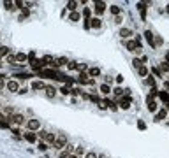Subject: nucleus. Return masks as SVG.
<instances>
[{
	"mask_svg": "<svg viewBox=\"0 0 169 158\" xmlns=\"http://www.w3.org/2000/svg\"><path fill=\"white\" fill-rule=\"evenodd\" d=\"M53 146H55V149H62V147H65V146H67V137L63 135V134H60V135L55 139Z\"/></svg>",
	"mask_w": 169,
	"mask_h": 158,
	"instance_id": "f257e3e1",
	"label": "nucleus"
},
{
	"mask_svg": "<svg viewBox=\"0 0 169 158\" xmlns=\"http://www.w3.org/2000/svg\"><path fill=\"white\" fill-rule=\"evenodd\" d=\"M27 128H28L30 132H35V130L41 128V121L39 119H28L27 121Z\"/></svg>",
	"mask_w": 169,
	"mask_h": 158,
	"instance_id": "f03ea898",
	"label": "nucleus"
},
{
	"mask_svg": "<svg viewBox=\"0 0 169 158\" xmlns=\"http://www.w3.org/2000/svg\"><path fill=\"white\" fill-rule=\"evenodd\" d=\"M11 123H14V125H23L25 123V116L23 114H12L11 118H7Z\"/></svg>",
	"mask_w": 169,
	"mask_h": 158,
	"instance_id": "7ed1b4c3",
	"label": "nucleus"
},
{
	"mask_svg": "<svg viewBox=\"0 0 169 158\" xmlns=\"http://www.w3.org/2000/svg\"><path fill=\"white\" fill-rule=\"evenodd\" d=\"M39 76L42 77H50V79H57V72L53 70V69H42L39 72Z\"/></svg>",
	"mask_w": 169,
	"mask_h": 158,
	"instance_id": "20e7f679",
	"label": "nucleus"
},
{
	"mask_svg": "<svg viewBox=\"0 0 169 158\" xmlns=\"http://www.w3.org/2000/svg\"><path fill=\"white\" fill-rule=\"evenodd\" d=\"M39 135L42 137L46 142H51V144H53V142H55V139H57V137H55V134H51V132H46V130H42Z\"/></svg>",
	"mask_w": 169,
	"mask_h": 158,
	"instance_id": "39448f33",
	"label": "nucleus"
},
{
	"mask_svg": "<svg viewBox=\"0 0 169 158\" xmlns=\"http://www.w3.org/2000/svg\"><path fill=\"white\" fill-rule=\"evenodd\" d=\"M93 5H95V12H97V14H102V12L106 11V4H104L102 0H95Z\"/></svg>",
	"mask_w": 169,
	"mask_h": 158,
	"instance_id": "423d86ee",
	"label": "nucleus"
},
{
	"mask_svg": "<svg viewBox=\"0 0 169 158\" xmlns=\"http://www.w3.org/2000/svg\"><path fill=\"white\" fill-rule=\"evenodd\" d=\"M5 88H7L9 91H18V90H20V84L16 83L14 79H11V81H7V83H5Z\"/></svg>",
	"mask_w": 169,
	"mask_h": 158,
	"instance_id": "0eeeda50",
	"label": "nucleus"
},
{
	"mask_svg": "<svg viewBox=\"0 0 169 158\" xmlns=\"http://www.w3.org/2000/svg\"><path fill=\"white\" fill-rule=\"evenodd\" d=\"M30 65H32V69H34V70H42V69H44V63H42V60H32V62H30Z\"/></svg>",
	"mask_w": 169,
	"mask_h": 158,
	"instance_id": "6e6552de",
	"label": "nucleus"
},
{
	"mask_svg": "<svg viewBox=\"0 0 169 158\" xmlns=\"http://www.w3.org/2000/svg\"><path fill=\"white\" fill-rule=\"evenodd\" d=\"M130 102H132V98L127 95V97H123V98L120 100V107H122V109H129V107H130Z\"/></svg>",
	"mask_w": 169,
	"mask_h": 158,
	"instance_id": "1a4fd4ad",
	"label": "nucleus"
},
{
	"mask_svg": "<svg viewBox=\"0 0 169 158\" xmlns=\"http://www.w3.org/2000/svg\"><path fill=\"white\" fill-rule=\"evenodd\" d=\"M145 37H146V41H148V44L151 46V48H155V39H153V33L150 30H146L145 32Z\"/></svg>",
	"mask_w": 169,
	"mask_h": 158,
	"instance_id": "9d476101",
	"label": "nucleus"
},
{
	"mask_svg": "<svg viewBox=\"0 0 169 158\" xmlns=\"http://www.w3.org/2000/svg\"><path fill=\"white\" fill-rule=\"evenodd\" d=\"M138 9H139V12H141V18L145 20V18H146V4H145V2H139V4H138Z\"/></svg>",
	"mask_w": 169,
	"mask_h": 158,
	"instance_id": "9b49d317",
	"label": "nucleus"
},
{
	"mask_svg": "<svg viewBox=\"0 0 169 158\" xmlns=\"http://www.w3.org/2000/svg\"><path fill=\"white\" fill-rule=\"evenodd\" d=\"M100 25H102V21L99 18H90V26L92 28H100Z\"/></svg>",
	"mask_w": 169,
	"mask_h": 158,
	"instance_id": "f8f14e48",
	"label": "nucleus"
},
{
	"mask_svg": "<svg viewBox=\"0 0 169 158\" xmlns=\"http://www.w3.org/2000/svg\"><path fill=\"white\" fill-rule=\"evenodd\" d=\"M42 63H44V65H51V67H55V60H53V56H50V54L42 56Z\"/></svg>",
	"mask_w": 169,
	"mask_h": 158,
	"instance_id": "ddd939ff",
	"label": "nucleus"
},
{
	"mask_svg": "<svg viewBox=\"0 0 169 158\" xmlns=\"http://www.w3.org/2000/svg\"><path fill=\"white\" fill-rule=\"evenodd\" d=\"M166 116H167V109H162V111H159V113L155 114V121H162Z\"/></svg>",
	"mask_w": 169,
	"mask_h": 158,
	"instance_id": "4468645a",
	"label": "nucleus"
},
{
	"mask_svg": "<svg viewBox=\"0 0 169 158\" xmlns=\"http://www.w3.org/2000/svg\"><path fill=\"white\" fill-rule=\"evenodd\" d=\"M130 35H132L130 28H122V30H120V37H122V39H129Z\"/></svg>",
	"mask_w": 169,
	"mask_h": 158,
	"instance_id": "2eb2a0df",
	"label": "nucleus"
},
{
	"mask_svg": "<svg viewBox=\"0 0 169 158\" xmlns=\"http://www.w3.org/2000/svg\"><path fill=\"white\" fill-rule=\"evenodd\" d=\"M88 74L92 76V77H99V76H100V69H99V67H92V69L88 70Z\"/></svg>",
	"mask_w": 169,
	"mask_h": 158,
	"instance_id": "dca6fc26",
	"label": "nucleus"
},
{
	"mask_svg": "<svg viewBox=\"0 0 169 158\" xmlns=\"http://www.w3.org/2000/svg\"><path fill=\"white\" fill-rule=\"evenodd\" d=\"M25 139H27V142H35V141H37V135H35L34 132H28V134H25Z\"/></svg>",
	"mask_w": 169,
	"mask_h": 158,
	"instance_id": "f3484780",
	"label": "nucleus"
},
{
	"mask_svg": "<svg viewBox=\"0 0 169 158\" xmlns=\"http://www.w3.org/2000/svg\"><path fill=\"white\" fill-rule=\"evenodd\" d=\"M78 83H81V84H88V76L85 72H81L80 74V77H78Z\"/></svg>",
	"mask_w": 169,
	"mask_h": 158,
	"instance_id": "a211bd4d",
	"label": "nucleus"
},
{
	"mask_svg": "<svg viewBox=\"0 0 169 158\" xmlns=\"http://www.w3.org/2000/svg\"><path fill=\"white\" fill-rule=\"evenodd\" d=\"M32 88H34V90H44L46 86H44L42 81H34V83H32Z\"/></svg>",
	"mask_w": 169,
	"mask_h": 158,
	"instance_id": "6ab92c4d",
	"label": "nucleus"
},
{
	"mask_svg": "<svg viewBox=\"0 0 169 158\" xmlns=\"http://www.w3.org/2000/svg\"><path fill=\"white\" fill-rule=\"evenodd\" d=\"M44 90H46V95H48L50 98H53V97H55V93H57V90H55L53 86H46Z\"/></svg>",
	"mask_w": 169,
	"mask_h": 158,
	"instance_id": "aec40b11",
	"label": "nucleus"
},
{
	"mask_svg": "<svg viewBox=\"0 0 169 158\" xmlns=\"http://www.w3.org/2000/svg\"><path fill=\"white\" fill-rule=\"evenodd\" d=\"M80 18H81V14L80 12H76V11L69 14V21H80Z\"/></svg>",
	"mask_w": 169,
	"mask_h": 158,
	"instance_id": "412c9836",
	"label": "nucleus"
},
{
	"mask_svg": "<svg viewBox=\"0 0 169 158\" xmlns=\"http://www.w3.org/2000/svg\"><path fill=\"white\" fill-rule=\"evenodd\" d=\"M69 63V60L65 58V56H62V58H58L57 62H55V67H60V65H67Z\"/></svg>",
	"mask_w": 169,
	"mask_h": 158,
	"instance_id": "4be33fe9",
	"label": "nucleus"
},
{
	"mask_svg": "<svg viewBox=\"0 0 169 158\" xmlns=\"http://www.w3.org/2000/svg\"><path fill=\"white\" fill-rule=\"evenodd\" d=\"M85 153H86V149H85L83 146H78L76 149H74V155H76V156H81V155H85Z\"/></svg>",
	"mask_w": 169,
	"mask_h": 158,
	"instance_id": "5701e85b",
	"label": "nucleus"
},
{
	"mask_svg": "<svg viewBox=\"0 0 169 158\" xmlns=\"http://www.w3.org/2000/svg\"><path fill=\"white\" fill-rule=\"evenodd\" d=\"M7 54H11V49L7 46H0V56H7Z\"/></svg>",
	"mask_w": 169,
	"mask_h": 158,
	"instance_id": "b1692460",
	"label": "nucleus"
},
{
	"mask_svg": "<svg viewBox=\"0 0 169 158\" xmlns=\"http://www.w3.org/2000/svg\"><path fill=\"white\" fill-rule=\"evenodd\" d=\"M127 49H129V51H138L136 42H134V41H127Z\"/></svg>",
	"mask_w": 169,
	"mask_h": 158,
	"instance_id": "393cba45",
	"label": "nucleus"
},
{
	"mask_svg": "<svg viewBox=\"0 0 169 158\" xmlns=\"http://www.w3.org/2000/svg\"><path fill=\"white\" fill-rule=\"evenodd\" d=\"M138 72H139V76H141V77H146V76H148V69H146L145 65H141L139 69H138Z\"/></svg>",
	"mask_w": 169,
	"mask_h": 158,
	"instance_id": "a878e982",
	"label": "nucleus"
},
{
	"mask_svg": "<svg viewBox=\"0 0 169 158\" xmlns=\"http://www.w3.org/2000/svg\"><path fill=\"white\" fill-rule=\"evenodd\" d=\"M14 60H16V62H27V54H25V53H18V54L14 56Z\"/></svg>",
	"mask_w": 169,
	"mask_h": 158,
	"instance_id": "bb28decb",
	"label": "nucleus"
},
{
	"mask_svg": "<svg viewBox=\"0 0 169 158\" xmlns=\"http://www.w3.org/2000/svg\"><path fill=\"white\" fill-rule=\"evenodd\" d=\"M76 7H78V2H74V0H72V2H67V9H69L70 12H74Z\"/></svg>",
	"mask_w": 169,
	"mask_h": 158,
	"instance_id": "cd10ccee",
	"label": "nucleus"
},
{
	"mask_svg": "<svg viewBox=\"0 0 169 158\" xmlns=\"http://www.w3.org/2000/svg\"><path fill=\"white\" fill-rule=\"evenodd\" d=\"M100 91H102V93H104V95H108V93H109V91H111L109 84H106V83H104V84H100Z\"/></svg>",
	"mask_w": 169,
	"mask_h": 158,
	"instance_id": "c85d7f7f",
	"label": "nucleus"
},
{
	"mask_svg": "<svg viewBox=\"0 0 169 158\" xmlns=\"http://www.w3.org/2000/svg\"><path fill=\"white\" fill-rule=\"evenodd\" d=\"M159 95H160V98H162L166 104H169V93H166V91H159Z\"/></svg>",
	"mask_w": 169,
	"mask_h": 158,
	"instance_id": "c756f323",
	"label": "nucleus"
},
{
	"mask_svg": "<svg viewBox=\"0 0 169 158\" xmlns=\"http://www.w3.org/2000/svg\"><path fill=\"white\" fill-rule=\"evenodd\" d=\"M111 12H113V14H120V12H122V9H120L118 5H111Z\"/></svg>",
	"mask_w": 169,
	"mask_h": 158,
	"instance_id": "7c9ffc66",
	"label": "nucleus"
},
{
	"mask_svg": "<svg viewBox=\"0 0 169 158\" xmlns=\"http://www.w3.org/2000/svg\"><path fill=\"white\" fill-rule=\"evenodd\" d=\"M37 147H39L41 151H48V144H46V142H39V144H37Z\"/></svg>",
	"mask_w": 169,
	"mask_h": 158,
	"instance_id": "2f4dec72",
	"label": "nucleus"
},
{
	"mask_svg": "<svg viewBox=\"0 0 169 158\" xmlns=\"http://www.w3.org/2000/svg\"><path fill=\"white\" fill-rule=\"evenodd\" d=\"M113 93L116 95V97H122V95H123V90L118 86V88H115V90H113Z\"/></svg>",
	"mask_w": 169,
	"mask_h": 158,
	"instance_id": "473e14b6",
	"label": "nucleus"
},
{
	"mask_svg": "<svg viewBox=\"0 0 169 158\" xmlns=\"http://www.w3.org/2000/svg\"><path fill=\"white\" fill-rule=\"evenodd\" d=\"M148 111H150V113H155V111H157V104H155V102H151V104L148 105Z\"/></svg>",
	"mask_w": 169,
	"mask_h": 158,
	"instance_id": "72a5a7b5",
	"label": "nucleus"
},
{
	"mask_svg": "<svg viewBox=\"0 0 169 158\" xmlns=\"http://www.w3.org/2000/svg\"><path fill=\"white\" fill-rule=\"evenodd\" d=\"M65 151H67V153H74V146H72V144H69V142H67V146H65Z\"/></svg>",
	"mask_w": 169,
	"mask_h": 158,
	"instance_id": "f704fd0d",
	"label": "nucleus"
},
{
	"mask_svg": "<svg viewBox=\"0 0 169 158\" xmlns=\"http://www.w3.org/2000/svg\"><path fill=\"white\" fill-rule=\"evenodd\" d=\"M85 158H97V153H93V151H88V153H85Z\"/></svg>",
	"mask_w": 169,
	"mask_h": 158,
	"instance_id": "c9c22d12",
	"label": "nucleus"
},
{
	"mask_svg": "<svg viewBox=\"0 0 169 158\" xmlns=\"http://www.w3.org/2000/svg\"><path fill=\"white\" fill-rule=\"evenodd\" d=\"M4 5H5V9H16V7H14V2H5V4H4Z\"/></svg>",
	"mask_w": 169,
	"mask_h": 158,
	"instance_id": "e433bc0d",
	"label": "nucleus"
},
{
	"mask_svg": "<svg viewBox=\"0 0 169 158\" xmlns=\"http://www.w3.org/2000/svg\"><path fill=\"white\" fill-rule=\"evenodd\" d=\"M132 63H134V67H136V69H139L141 65H143V63L139 62V58H134V60H132Z\"/></svg>",
	"mask_w": 169,
	"mask_h": 158,
	"instance_id": "4c0bfd02",
	"label": "nucleus"
},
{
	"mask_svg": "<svg viewBox=\"0 0 169 158\" xmlns=\"http://www.w3.org/2000/svg\"><path fill=\"white\" fill-rule=\"evenodd\" d=\"M16 77H21V79H28V77H32V74H16Z\"/></svg>",
	"mask_w": 169,
	"mask_h": 158,
	"instance_id": "58836bf2",
	"label": "nucleus"
},
{
	"mask_svg": "<svg viewBox=\"0 0 169 158\" xmlns=\"http://www.w3.org/2000/svg\"><path fill=\"white\" fill-rule=\"evenodd\" d=\"M67 67H69L70 70H72V69H78V63H74V62H69V63H67Z\"/></svg>",
	"mask_w": 169,
	"mask_h": 158,
	"instance_id": "ea45409f",
	"label": "nucleus"
},
{
	"mask_svg": "<svg viewBox=\"0 0 169 158\" xmlns=\"http://www.w3.org/2000/svg\"><path fill=\"white\" fill-rule=\"evenodd\" d=\"M60 91H62L63 95H69V91H70V90H69V86H63V88H62Z\"/></svg>",
	"mask_w": 169,
	"mask_h": 158,
	"instance_id": "a19ab883",
	"label": "nucleus"
},
{
	"mask_svg": "<svg viewBox=\"0 0 169 158\" xmlns=\"http://www.w3.org/2000/svg\"><path fill=\"white\" fill-rule=\"evenodd\" d=\"M0 128H9V123L4 119V121H0Z\"/></svg>",
	"mask_w": 169,
	"mask_h": 158,
	"instance_id": "79ce46f5",
	"label": "nucleus"
},
{
	"mask_svg": "<svg viewBox=\"0 0 169 158\" xmlns=\"http://www.w3.org/2000/svg\"><path fill=\"white\" fill-rule=\"evenodd\" d=\"M7 62L9 63H14L16 60H14V54H7Z\"/></svg>",
	"mask_w": 169,
	"mask_h": 158,
	"instance_id": "37998d69",
	"label": "nucleus"
},
{
	"mask_svg": "<svg viewBox=\"0 0 169 158\" xmlns=\"http://www.w3.org/2000/svg\"><path fill=\"white\" fill-rule=\"evenodd\" d=\"M148 84L153 88V86H155V79H153V77H148Z\"/></svg>",
	"mask_w": 169,
	"mask_h": 158,
	"instance_id": "c03bdc74",
	"label": "nucleus"
},
{
	"mask_svg": "<svg viewBox=\"0 0 169 158\" xmlns=\"http://www.w3.org/2000/svg\"><path fill=\"white\" fill-rule=\"evenodd\" d=\"M83 14H85L86 20H90V9H85V11H83Z\"/></svg>",
	"mask_w": 169,
	"mask_h": 158,
	"instance_id": "a18cd8bd",
	"label": "nucleus"
},
{
	"mask_svg": "<svg viewBox=\"0 0 169 158\" xmlns=\"http://www.w3.org/2000/svg\"><path fill=\"white\" fill-rule=\"evenodd\" d=\"M138 128H141V130H145V128H146V125H145L143 121H138Z\"/></svg>",
	"mask_w": 169,
	"mask_h": 158,
	"instance_id": "49530a36",
	"label": "nucleus"
},
{
	"mask_svg": "<svg viewBox=\"0 0 169 158\" xmlns=\"http://www.w3.org/2000/svg\"><path fill=\"white\" fill-rule=\"evenodd\" d=\"M69 93H70V95H78V93H80V90H78V88H72Z\"/></svg>",
	"mask_w": 169,
	"mask_h": 158,
	"instance_id": "de8ad7c7",
	"label": "nucleus"
},
{
	"mask_svg": "<svg viewBox=\"0 0 169 158\" xmlns=\"http://www.w3.org/2000/svg\"><path fill=\"white\" fill-rule=\"evenodd\" d=\"M12 134H14L16 137H20V130H18V128H12Z\"/></svg>",
	"mask_w": 169,
	"mask_h": 158,
	"instance_id": "09e8293b",
	"label": "nucleus"
},
{
	"mask_svg": "<svg viewBox=\"0 0 169 158\" xmlns=\"http://www.w3.org/2000/svg\"><path fill=\"white\" fill-rule=\"evenodd\" d=\"M116 83H123V76H116Z\"/></svg>",
	"mask_w": 169,
	"mask_h": 158,
	"instance_id": "8fccbe9b",
	"label": "nucleus"
},
{
	"mask_svg": "<svg viewBox=\"0 0 169 158\" xmlns=\"http://www.w3.org/2000/svg\"><path fill=\"white\" fill-rule=\"evenodd\" d=\"M60 158H69V153H67V151H65V153H62V155H60Z\"/></svg>",
	"mask_w": 169,
	"mask_h": 158,
	"instance_id": "3c124183",
	"label": "nucleus"
},
{
	"mask_svg": "<svg viewBox=\"0 0 169 158\" xmlns=\"http://www.w3.org/2000/svg\"><path fill=\"white\" fill-rule=\"evenodd\" d=\"M5 86V83H4V79H2V76H0V88H4Z\"/></svg>",
	"mask_w": 169,
	"mask_h": 158,
	"instance_id": "603ef678",
	"label": "nucleus"
},
{
	"mask_svg": "<svg viewBox=\"0 0 169 158\" xmlns=\"http://www.w3.org/2000/svg\"><path fill=\"white\" fill-rule=\"evenodd\" d=\"M166 88H167V90H169V83H167V81H166Z\"/></svg>",
	"mask_w": 169,
	"mask_h": 158,
	"instance_id": "864d4df0",
	"label": "nucleus"
},
{
	"mask_svg": "<svg viewBox=\"0 0 169 158\" xmlns=\"http://www.w3.org/2000/svg\"><path fill=\"white\" fill-rule=\"evenodd\" d=\"M69 158H78V156H76V155H70V156Z\"/></svg>",
	"mask_w": 169,
	"mask_h": 158,
	"instance_id": "5fc2aeb1",
	"label": "nucleus"
},
{
	"mask_svg": "<svg viewBox=\"0 0 169 158\" xmlns=\"http://www.w3.org/2000/svg\"><path fill=\"white\" fill-rule=\"evenodd\" d=\"M167 9H169V5H167Z\"/></svg>",
	"mask_w": 169,
	"mask_h": 158,
	"instance_id": "6e6d98bb",
	"label": "nucleus"
}]
</instances>
